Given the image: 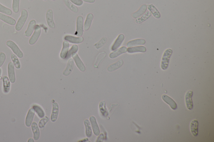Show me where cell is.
<instances>
[{"label": "cell", "instance_id": "cell-23", "mask_svg": "<svg viewBox=\"0 0 214 142\" xmlns=\"http://www.w3.org/2000/svg\"><path fill=\"white\" fill-rule=\"evenodd\" d=\"M146 42L145 40L144 39H136L129 41L127 43L126 45L127 47H131L132 46L144 45Z\"/></svg>", "mask_w": 214, "mask_h": 142}, {"label": "cell", "instance_id": "cell-46", "mask_svg": "<svg viewBox=\"0 0 214 142\" xmlns=\"http://www.w3.org/2000/svg\"><path fill=\"white\" fill-rule=\"evenodd\" d=\"M1 73H2V70L1 68H0V77L1 76Z\"/></svg>", "mask_w": 214, "mask_h": 142}, {"label": "cell", "instance_id": "cell-6", "mask_svg": "<svg viewBox=\"0 0 214 142\" xmlns=\"http://www.w3.org/2000/svg\"><path fill=\"white\" fill-rule=\"evenodd\" d=\"M53 11L51 9H49L46 13V22L49 27L51 28H55V24L54 21Z\"/></svg>", "mask_w": 214, "mask_h": 142}, {"label": "cell", "instance_id": "cell-45", "mask_svg": "<svg viewBox=\"0 0 214 142\" xmlns=\"http://www.w3.org/2000/svg\"><path fill=\"white\" fill-rule=\"evenodd\" d=\"M35 141H34V139H29L28 140V142H34Z\"/></svg>", "mask_w": 214, "mask_h": 142}, {"label": "cell", "instance_id": "cell-4", "mask_svg": "<svg viewBox=\"0 0 214 142\" xmlns=\"http://www.w3.org/2000/svg\"><path fill=\"white\" fill-rule=\"evenodd\" d=\"M84 20L82 16H78L77 19V29L75 35L78 37H81L83 34Z\"/></svg>", "mask_w": 214, "mask_h": 142}, {"label": "cell", "instance_id": "cell-31", "mask_svg": "<svg viewBox=\"0 0 214 142\" xmlns=\"http://www.w3.org/2000/svg\"><path fill=\"white\" fill-rule=\"evenodd\" d=\"M99 109L102 115L104 117H107L108 115V109H107L106 105V103L103 100L100 102L99 104Z\"/></svg>", "mask_w": 214, "mask_h": 142}, {"label": "cell", "instance_id": "cell-49", "mask_svg": "<svg viewBox=\"0 0 214 142\" xmlns=\"http://www.w3.org/2000/svg\"><path fill=\"white\" fill-rule=\"evenodd\" d=\"M44 1H46V0H44Z\"/></svg>", "mask_w": 214, "mask_h": 142}, {"label": "cell", "instance_id": "cell-47", "mask_svg": "<svg viewBox=\"0 0 214 142\" xmlns=\"http://www.w3.org/2000/svg\"><path fill=\"white\" fill-rule=\"evenodd\" d=\"M29 1H33V0H29Z\"/></svg>", "mask_w": 214, "mask_h": 142}, {"label": "cell", "instance_id": "cell-14", "mask_svg": "<svg viewBox=\"0 0 214 142\" xmlns=\"http://www.w3.org/2000/svg\"><path fill=\"white\" fill-rule=\"evenodd\" d=\"M162 99L165 102L170 106L172 110H175L177 109V105L175 102L168 95H163L162 96Z\"/></svg>", "mask_w": 214, "mask_h": 142}, {"label": "cell", "instance_id": "cell-22", "mask_svg": "<svg viewBox=\"0 0 214 142\" xmlns=\"http://www.w3.org/2000/svg\"><path fill=\"white\" fill-rule=\"evenodd\" d=\"M147 51V48L144 46H138L136 47H129L127 49V52L129 53H145Z\"/></svg>", "mask_w": 214, "mask_h": 142}, {"label": "cell", "instance_id": "cell-39", "mask_svg": "<svg viewBox=\"0 0 214 142\" xmlns=\"http://www.w3.org/2000/svg\"><path fill=\"white\" fill-rule=\"evenodd\" d=\"M107 41V39L106 37H103L101 40H100L99 42H98L97 43L95 44L94 46L97 49H99L100 48H101L105 43H106Z\"/></svg>", "mask_w": 214, "mask_h": 142}, {"label": "cell", "instance_id": "cell-41", "mask_svg": "<svg viewBox=\"0 0 214 142\" xmlns=\"http://www.w3.org/2000/svg\"><path fill=\"white\" fill-rule=\"evenodd\" d=\"M6 59V56L5 53L3 52L0 53V68L4 63Z\"/></svg>", "mask_w": 214, "mask_h": 142}, {"label": "cell", "instance_id": "cell-43", "mask_svg": "<svg viewBox=\"0 0 214 142\" xmlns=\"http://www.w3.org/2000/svg\"><path fill=\"white\" fill-rule=\"evenodd\" d=\"M104 138H105V136H104V134H100L96 142H103V140H104Z\"/></svg>", "mask_w": 214, "mask_h": 142}, {"label": "cell", "instance_id": "cell-25", "mask_svg": "<svg viewBox=\"0 0 214 142\" xmlns=\"http://www.w3.org/2000/svg\"><path fill=\"white\" fill-rule=\"evenodd\" d=\"M3 91L5 94H8L11 88V84L9 79L6 76H4L3 77Z\"/></svg>", "mask_w": 214, "mask_h": 142}, {"label": "cell", "instance_id": "cell-5", "mask_svg": "<svg viewBox=\"0 0 214 142\" xmlns=\"http://www.w3.org/2000/svg\"><path fill=\"white\" fill-rule=\"evenodd\" d=\"M41 33V28L39 25H36L33 34L29 39V43L30 45H33L36 43L40 38Z\"/></svg>", "mask_w": 214, "mask_h": 142}, {"label": "cell", "instance_id": "cell-33", "mask_svg": "<svg viewBox=\"0 0 214 142\" xmlns=\"http://www.w3.org/2000/svg\"><path fill=\"white\" fill-rule=\"evenodd\" d=\"M33 109H34L35 112L37 114L39 118H42L45 116V112L43 109L38 105H35L33 106Z\"/></svg>", "mask_w": 214, "mask_h": 142}, {"label": "cell", "instance_id": "cell-21", "mask_svg": "<svg viewBox=\"0 0 214 142\" xmlns=\"http://www.w3.org/2000/svg\"><path fill=\"white\" fill-rule=\"evenodd\" d=\"M31 129L34 134V139L35 140H38L40 139V132L37 124L34 122L31 124Z\"/></svg>", "mask_w": 214, "mask_h": 142}, {"label": "cell", "instance_id": "cell-2", "mask_svg": "<svg viewBox=\"0 0 214 142\" xmlns=\"http://www.w3.org/2000/svg\"><path fill=\"white\" fill-rule=\"evenodd\" d=\"M28 17V11L26 9L22 10L21 12V16L15 26V29L16 31H19L22 29L25 23L27 21Z\"/></svg>", "mask_w": 214, "mask_h": 142}, {"label": "cell", "instance_id": "cell-36", "mask_svg": "<svg viewBox=\"0 0 214 142\" xmlns=\"http://www.w3.org/2000/svg\"><path fill=\"white\" fill-rule=\"evenodd\" d=\"M78 50V45H72L71 49H70V51H69L68 52L67 56L66 59H67L71 57L73 54L77 53Z\"/></svg>", "mask_w": 214, "mask_h": 142}, {"label": "cell", "instance_id": "cell-18", "mask_svg": "<svg viewBox=\"0 0 214 142\" xmlns=\"http://www.w3.org/2000/svg\"><path fill=\"white\" fill-rule=\"evenodd\" d=\"M74 66V61L73 58H70L68 61L66 68L63 73V75L65 76H67L71 74L73 69Z\"/></svg>", "mask_w": 214, "mask_h": 142}, {"label": "cell", "instance_id": "cell-38", "mask_svg": "<svg viewBox=\"0 0 214 142\" xmlns=\"http://www.w3.org/2000/svg\"><path fill=\"white\" fill-rule=\"evenodd\" d=\"M0 12L8 15V16H11L12 14V11L10 9L5 7L1 3H0Z\"/></svg>", "mask_w": 214, "mask_h": 142}, {"label": "cell", "instance_id": "cell-34", "mask_svg": "<svg viewBox=\"0 0 214 142\" xmlns=\"http://www.w3.org/2000/svg\"><path fill=\"white\" fill-rule=\"evenodd\" d=\"M151 16H152V13H151L149 11H148L143 16H142V17L139 18H137L136 20V22L138 24L142 23L149 18Z\"/></svg>", "mask_w": 214, "mask_h": 142}, {"label": "cell", "instance_id": "cell-35", "mask_svg": "<svg viewBox=\"0 0 214 142\" xmlns=\"http://www.w3.org/2000/svg\"><path fill=\"white\" fill-rule=\"evenodd\" d=\"M11 59L12 60L14 65L15 67H16V69H19L21 68V64H20V61H19L18 58L17 56L14 54H12L11 55Z\"/></svg>", "mask_w": 214, "mask_h": 142}, {"label": "cell", "instance_id": "cell-24", "mask_svg": "<svg viewBox=\"0 0 214 142\" xmlns=\"http://www.w3.org/2000/svg\"><path fill=\"white\" fill-rule=\"evenodd\" d=\"M198 121L196 120H194L191 122L190 130L191 133L194 136L196 137L198 134Z\"/></svg>", "mask_w": 214, "mask_h": 142}, {"label": "cell", "instance_id": "cell-7", "mask_svg": "<svg viewBox=\"0 0 214 142\" xmlns=\"http://www.w3.org/2000/svg\"><path fill=\"white\" fill-rule=\"evenodd\" d=\"M8 73L9 79L10 82L12 84H13L16 81V77L14 71V66L13 63L10 62L8 64Z\"/></svg>", "mask_w": 214, "mask_h": 142}, {"label": "cell", "instance_id": "cell-48", "mask_svg": "<svg viewBox=\"0 0 214 142\" xmlns=\"http://www.w3.org/2000/svg\"><path fill=\"white\" fill-rule=\"evenodd\" d=\"M52 1H56V0H52Z\"/></svg>", "mask_w": 214, "mask_h": 142}, {"label": "cell", "instance_id": "cell-28", "mask_svg": "<svg viewBox=\"0 0 214 142\" xmlns=\"http://www.w3.org/2000/svg\"><path fill=\"white\" fill-rule=\"evenodd\" d=\"M147 5L143 4L141 6L139 9L132 14V17L134 18H137L143 15L147 11Z\"/></svg>", "mask_w": 214, "mask_h": 142}, {"label": "cell", "instance_id": "cell-27", "mask_svg": "<svg viewBox=\"0 0 214 142\" xmlns=\"http://www.w3.org/2000/svg\"><path fill=\"white\" fill-rule=\"evenodd\" d=\"M123 63H124V62H123V60H120L117 61V62L115 63L112 64L109 66V67L107 68V70L109 72L115 71L116 70H118V69L121 67L123 66Z\"/></svg>", "mask_w": 214, "mask_h": 142}, {"label": "cell", "instance_id": "cell-15", "mask_svg": "<svg viewBox=\"0 0 214 142\" xmlns=\"http://www.w3.org/2000/svg\"><path fill=\"white\" fill-rule=\"evenodd\" d=\"M125 39L124 35L123 34H120L118 37H117L114 43L113 44V46H112L111 50L112 51H114L117 50V49L120 47L122 43H123V41Z\"/></svg>", "mask_w": 214, "mask_h": 142}, {"label": "cell", "instance_id": "cell-1", "mask_svg": "<svg viewBox=\"0 0 214 142\" xmlns=\"http://www.w3.org/2000/svg\"><path fill=\"white\" fill-rule=\"evenodd\" d=\"M172 53H173V51L170 48L167 49L165 51L162 56V62H161V68L162 70H166L168 68L170 59Z\"/></svg>", "mask_w": 214, "mask_h": 142}, {"label": "cell", "instance_id": "cell-17", "mask_svg": "<svg viewBox=\"0 0 214 142\" xmlns=\"http://www.w3.org/2000/svg\"><path fill=\"white\" fill-rule=\"evenodd\" d=\"M36 26V21L35 20H31L29 23L27 29L25 31L24 35L26 37H30L32 35L35 30V26Z\"/></svg>", "mask_w": 214, "mask_h": 142}, {"label": "cell", "instance_id": "cell-29", "mask_svg": "<svg viewBox=\"0 0 214 142\" xmlns=\"http://www.w3.org/2000/svg\"><path fill=\"white\" fill-rule=\"evenodd\" d=\"M84 125L85 129V134L88 138H90L92 135V129L90 120L85 119L84 121Z\"/></svg>", "mask_w": 214, "mask_h": 142}, {"label": "cell", "instance_id": "cell-32", "mask_svg": "<svg viewBox=\"0 0 214 142\" xmlns=\"http://www.w3.org/2000/svg\"><path fill=\"white\" fill-rule=\"evenodd\" d=\"M64 2H65V4L67 7L70 11H72L73 12L75 13H77L78 12L79 9L77 6H76L75 4L72 3L70 0H64Z\"/></svg>", "mask_w": 214, "mask_h": 142}, {"label": "cell", "instance_id": "cell-12", "mask_svg": "<svg viewBox=\"0 0 214 142\" xmlns=\"http://www.w3.org/2000/svg\"><path fill=\"white\" fill-rule=\"evenodd\" d=\"M65 41L74 44L81 43L83 42L84 38L83 37H75V36L66 35L64 37Z\"/></svg>", "mask_w": 214, "mask_h": 142}, {"label": "cell", "instance_id": "cell-8", "mask_svg": "<svg viewBox=\"0 0 214 142\" xmlns=\"http://www.w3.org/2000/svg\"><path fill=\"white\" fill-rule=\"evenodd\" d=\"M72 56L78 68L81 72H85L86 70V68L78 55L77 53H75L73 54Z\"/></svg>", "mask_w": 214, "mask_h": 142}, {"label": "cell", "instance_id": "cell-3", "mask_svg": "<svg viewBox=\"0 0 214 142\" xmlns=\"http://www.w3.org/2000/svg\"><path fill=\"white\" fill-rule=\"evenodd\" d=\"M6 45L10 48L11 49L13 53L16 54L19 58H21L23 57V53L20 50V49L19 48L17 44H16V43L13 41H11V40L7 41V42L6 43Z\"/></svg>", "mask_w": 214, "mask_h": 142}, {"label": "cell", "instance_id": "cell-26", "mask_svg": "<svg viewBox=\"0 0 214 142\" xmlns=\"http://www.w3.org/2000/svg\"><path fill=\"white\" fill-rule=\"evenodd\" d=\"M94 16L92 13L88 14L87 16L86 20H85V23H84V30L85 31H87L90 29V26L92 23Z\"/></svg>", "mask_w": 214, "mask_h": 142}, {"label": "cell", "instance_id": "cell-10", "mask_svg": "<svg viewBox=\"0 0 214 142\" xmlns=\"http://www.w3.org/2000/svg\"><path fill=\"white\" fill-rule=\"evenodd\" d=\"M90 122L92 128L93 132L94 135L96 136H99L100 134V130L98 125L95 116H91L90 118Z\"/></svg>", "mask_w": 214, "mask_h": 142}, {"label": "cell", "instance_id": "cell-42", "mask_svg": "<svg viewBox=\"0 0 214 142\" xmlns=\"http://www.w3.org/2000/svg\"><path fill=\"white\" fill-rule=\"evenodd\" d=\"M74 4L78 6H81L83 3L82 0H70Z\"/></svg>", "mask_w": 214, "mask_h": 142}, {"label": "cell", "instance_id": "cell-30", "mask_svg": "<svg viewBox=\"0 0 214 142\" xmlns=\"http://www.w3.org/2000/svg\"><path fill=\"white\" fill-rule=\"evenodd\" d=\"M148 8L150 12L153 14V16L155 18L157 19L160 18L161 16V14L154 5L152 4L148 5Z\"/></svg>", "mask_w": 214, "mask_h": 142}, {"label": "cell", "instance_id": "cell-37", "mask_svg": "<svg viewBox=\"0 0 214 142\" xmlns=\"http://www.w3.org/2000/svg\"><path fill=\"white\" fill-rule=\"evenodd\" d=\"M20 0H13L12 9L13 12L17 13L19 10Z\"/></svg>", "mask_w": 214, "mask_h": 142}, {"label": "cell", "instance_id": "cell-19", "mask_svg": "<svg viewBox=\"0 0 214 142\" xmlns=\"http://www.w3.org/2000/svg\"><path fill=\"white\" fill-rule=\"evenodd\" d=\"M0 20L11 26H14L16 24V21L14 19L1 13H0Z\"/></svg>", "mask_w": 214, "mask_h": 142}, {"label": "cell", "instance_id": "cell-40", "mask_svg": "<svg viewBox=\"0 0 214 142\" xmlns=\"http://www.w3.org/2000/svg\"><path fill=\"white\" fill-rule=\"evenodd\" d=\"M49 121V118L48 117L45 116L40 120L39 124V127L40 129H42L45 127V125L47 124Z\"/></svg>", "mask_w": 214, "mask_h": 142}, {"label": "cell", "instance_id": "cell-20", "mask_svg": "<svg viewBox=\"0 0 214 142\" xmlns=\"http://www.w3.org/2000/svg\"><path fill=\"white\" fill-rule=\"evenodd\" d=\"M70 48V43L68 41H65L63 43L62 49L60 53V57L62 59H65L67 56Z\"/></svg>", "mask_w": 214, "mask_h": 142}, {"label": "cell", "instance_id": "cell-44", "mask_svg": "<svg viewBox=\"0 0 214 142\" xmlns=\"http://www.w3.org/2000/svg\"><path fill=\"white\" fill-rule=\"evenodd\" d=\"M82 1L84 2L90 3H94L95 1V0H82Z\"/></svg>", "mask_w": 214, "mask_h": 142}, {"label": "cell", "instance_id": "cell-16", "mask_svg": "<svg viewBox=\"0 0 214 142\" xmlns=\"http://www.w3.org/2000/svg\"><path fill=\"white\" fill-rule=\"evenodd\" d=\"M127 52V48L125 46L120 48L116 50L113 52L111 53L109 55V57L111 59L116 58L118 56Z\"/></svg>", "mask_w": 214, "mask_h": 142}, {"label": "cell", "instance_id": "cell-11", "mask_svg": "<svg viewBox=\"0 0 214 142\" xmlns=\"http://www.w3.org/2000/svg\"><path fill=\"white\" fill-rule=\"evenodd\" d=\"M193 95V92L192 90H189L185 95V103L187 109L191 110L193 107V101L192 97Z\"/></svg>", "mask_w": 214, "mask_h": 142}, {"label": "cell", "instance_id": "cell-13", "mask_svg": "<svg viewBox=\"0 0 214 142\" xmlns=\"http://www.w3.org/2000/svg\"><path fill=\"white\" fill-rule=\"evenodd\" d=\"M35 110L33 108H31L29 110L25 120V125L27 127H29L31 126L35 116Z\"/></svg>", "mask_w": 214, "mask_h": 142}, {"label": "cell", "instance_id": "cell-9", "mask_svg": "<svg viewBox=\"0 0 214 142\" xmlns=\"http://www.w3.org/2000/svg\"><path fill=\"white\" fill-rule=\"evenodd\" d=\"M59 109L60 108L59 104L56 102L53 103L52 110L50 118L51 121L52 122H55L57 120L59 114Z\"/></svg>", "mask_w": 214, "mask_h": 142}]
</instances>
